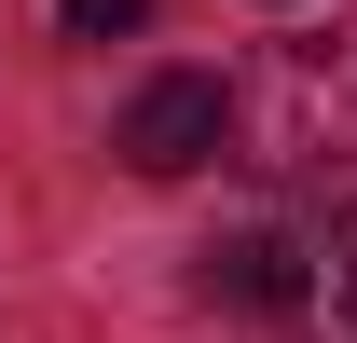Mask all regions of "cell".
<instances>
[{"mask_svg":"<svg viewBox=\"0 0 357 343\" xmlns=\"http://www.w3.org/2000/svg\"><path fill=\"white\" fill-rule=\"evenodd\" d=\"M206 289L248 302V316H289L303 302V234H220L206 247Z\"/></svg>","mask_w":357,"mask_h":343,"instance_id":"obj_3","label":"cell"},{"mask_svg":"<svg viewBox=\"0 0 357 343\" xmlns=\"http://www.w3.org/2000/svg\"><path fill=\"white\" fill-rule=\"evenodd\" d=\"M234 124H248V165H316V151H357V55L330 42H289L261 83L234 96Z\"/></svg>","mask_w":357,"mask_h":343,"instance_id":"obj_1","label":"cell"},{"mask_svg":"<svg viewBox=\"0 0 357 343\" xmlns=\"http://www.w3.org/2000/svg\"><path fill=\"white\" fill-rule=\"evenodd\" d=\"M55 14H69L83 42H124V28H137V14H151V0H55Z\"/></svg>","mask_w":357,"mask_h":343,"instance_id":"obj_5","label":"cell"},{"mask_svg":"<svg viewBox=\"0 0 357 343\" xmlns=\"http://www.w3.org/2000/svg\"><path fill=\"white\" fill-rule=\"evenodd\" d=\"M303 316H316V343H357V206L303 247Z\"/></svg>","mask_w":357,"mask_h":343,"instance_id":"obj_4","label":"cell"},{"mask_svg":"<svg viewBox=\"0 0 357 343\" xmlns=\"http://www.w3.org/2000/svg\"><path fill=\"white\" fill-rule=\"evenodd\" d=\"M234 137V83L220 69H151V83L124 96V124H110V151H124L137 178H192L206 151Z\"/></svg>","mask_w":357,"mask_h":343,"instance_id":"obj_2","label":"cell"}]
</instances>
